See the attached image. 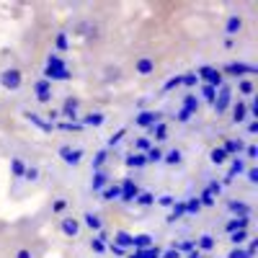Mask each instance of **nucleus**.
I'll return each instance as SVG.
<instances>
[{"mask_svg": "<svg viewBox=\"0 0 258 258\" xmlns=\"http://www.w3.org/2000/svg\"><path fill=\"white\" fill-rule=\"evenodd\" d=\"M197 75H199V80H204V85H212L214 91H220L222 85H225L222 73H220L217 68H212V64H204V68H199V70H197Z\"/></svg>", "mask_w": 258, "mask_h": 258, "instance_id": "20e7f679", "label": "nucleus"}, {"mask_svg": "<svg viewBox=\"0 0 258 258\" xmlns=\"http://www.w3.org/2000/svg\"><path fill=\"white\" fill-rule=\"evenodd\" d=\"M106 186H109V173H106V170H96L93 181H91V191L93 194H101Z\"/></svg>", "mask_w": 258, "mask_h": 258, "instance_id": "a211bd4d", "label": "nucleus"}, {"mask_svg": "<svg viewBox=\"0 0 258 258\" xmlns=\"http://www.w3.org/2000/svg\"><path fill=\"white\" fill-rule=\"evenodd\" d=\"M24 119H29V121L39 129V132H47V135L54 132V124H49L44 116H39V114H34V111H24Z\"/></svg>", "mask_w": 258, "mask_h": 258, "instance_id": "9b49d317", "label": "nucleus"}, {"mask_svg": "<svg viewBox=\"0 0 258 258\" xmlns=\"http://www.w3.org/2000/svg\"><path fill=\"white\" fill-rule=\"evenodd\" d=\"M145 158H147V163H163V150L158 147V145H153L145 153Z\"/></svg>", "mask_w": 258, "mask_h": 258, "instance_id": "e433bc0d", "label": "nucleus"}, {"mask_svg": "<svg viewBox=\"0 0 258 258\" xmlns=\"http://www.w3.org/2000/svg\"><path fill=\"white\" fill-rule=\"evenodd\" d=\"M150 129V135L155 137V142H163L165 137H168V126L163 124V121H158V124H153V126H147Z\"/></svg>", "mask_w": 258, "mask_h": 258, "instance_id": "c756f323", "label": "nucleus"}, {"mask_svg": "<svg viewBox=\"0 0 258 258\" xmlns=\"http://www.w3.org/2000/svg\"><path fill=\"white\" fill-rule=\"evenodd\" d=\"M250 255H255V250H258V240H248V248H245Z\"/></svg>", "mask_w": 258, "mask_h": 258, "instance_id": "0e129e2a", "label": "nucleus"}, {"mask_svg": "<svg viewBox=\"0 0 258 258\" xmlns=\"http://www.w3.org/2000/svg\"><path fill=\"white\" fill-rule=\"evenodd\" d=\"M173 248H176L181 255H183V253L188 255V253H194V250H197V243H194V240H181V243H173Z\"/></svg>", "mask_w": 258, "mask_h": 258, "instance_id": "ea45409f", "label": "nucleus"}, {"mask_svg": "<svg viewBox=\"0 0 258 258\" xmlns=\"http://www.w3.org/2000/svg\"><path fill=\"white\" fill-rule=\"evenodd\" d=\"M124 165H126V168H135V170H142V168L147 165V158H145L142 153H129V155L124 158Z\"/></svg>", "mask_w": 258, "mask_h": 258, "instance_id": "412c9836", "label": "nucleus"}, {"mask_svg": "<svg viewBox=\"0 0 258 258\" xmlns=\"http://www.w3.org/2000/svg\"><path fill=\"white\" fill-rule=\"evenodd\" d=\"M54 129H62V132H83L85 126L80 121H57Z\"/></svg>", "mask_w": 258, "mask_h": 258, "instance_id": "473e14b6", "label": "nucleus"}, {"mask_svg": "<svg viewBox=\"0 0 258 258\" xmlns=\"http://www.w3.org/2000/svg\"><path fill=\"white\" fill-rule=\"evenodd\" d=\"M34 93H36V101L39 103H49L52 101V83L44 80V78H39L34 83Z\"/></svg>", "mask_w": 258, "mask_h": 258, "instance_id": "1a4fd4ad", "label": "nucleus"}, {"mask_svg": "<svg viewBox=\"0 0 258 258\" xmlns=\"http://www.w3.org/2000/svg\"><path fill=\"white\" fill-rule=\"evenodd\" d=\"M240 29H243V18H240V16H227V21H225V31H227V36L232 39Z\"/></svg>", "mask_w": 258, "mask_h": 258, "instance_id": "5701e85b", "label": "nucleus"}, {"mask_svg": "<svg viewBox=\"0 0 258 258\" xmlns=\"http://www.w3.org/2000/svg\"><path fill=\"white\" fill-rule=\"evenodd\" d=\"M158 121H163V114L160 111H140L137 116H135V124L137 126H153V124H158Z\"/></svg>", "mask_w": 258, "mask_h": 258, "instance_id": "9d476101", "label": "nucleus"}, {"mask_svg": "<svg viewBox=\"0 0 258 258\" xmlns=\"http://www.w3.org/2000/svg\"><path fill=\"white\" fill-rule=\"evenodd\" d=\"M183 207H186V214H199V212H202V202H199V197L186 199V202H183Z\"/></svg>", "mask_w": 258, "mask_h": 258, "instance_id": "4c0bfd02", "label": "nucleus"}, {"mask_svg": "<svg viewBox=\"0 0 258 258\" xmlns=\"http://www.w3.org/2000/svg\"><path fill=\"white\" fill-rule=\"evenodd\" d=\"M227 258H253L245 248H232L230 253H227Z\"/></svg>", "mask_w": 258, "mask_h": 258, "instance_id": "5fc2aeb1", "label": "nucleus"}, {"mask_svg": "<svg viewBox=\"0 0 258 258\" xmlns=\"http://www.w3.org/2000/svg\"><path fill=\"white\" fill-rule=\"evenodd\" d=\"M73 73L68 68V62H64L59 54H49L47 57V64H44V80H70Z\"/></svg>", "mask_w": 258, "mask_h": 258, "instance_id": "f257e3e1", "label": "nucleus"}, {"mask_svg": "<svg viewBox=\"0 0 258 258\" xmlns=\"http://www.w3.org/2000/svg\"><path fill=\"white\" fill-rule=\"evenodd\" d=\"M220 147L225 150V153H227L230 158H238V155L243 153V150H245V142H243V140H232V137H227Z\"/></svg>", "mask_w": 258, "mask_h": 258, "instance_id": "4468645a", "label": "nucleus"}, {"mask_svg": "<svg viewBox=\"0 0 258 258\" xmlns=\"http://www.w3.org/2000/svg\"><path fill=\"white\" fill-rule=\"evenodd\" d=\"M155 202H158L160 207H165V209H170V207H173V204H176V199H173V197H170V194H163V197H158Z\"/></svg>", "mask_w": 258, "mask_h": 258, "instance_id": "3c124183", "label": "nucleus"}, {"mask_svg": "<svg viewBox=\"0 0 258 258\" xmlns=\"http://www.w3.org/2000/svg\"><path fill=\"white\" fill-rule=\"evenodd\" d=\"M248 135H258V121H255V119L248 121Z\"/></svg>", "mask_w": 258, "mask_h": 258, "instance_id": "e2e57ef3", "label": "nucleus"}, {"mask_svg": "<svg viewBox=\"0 0 258 258\" xmlns=\"http://www.w3.org/2000/svg\"><path fill=\"white\" fill-rule=\"evenodd\" d=\"M114 243L129 250V248H132V235H129L126 230H119V232H114Z\"/></svg>", "mask_w": 258, "mask_h": 258, "instance_id": "2f4dec72", "label": "nucleus"}, {"mask_svg": "<svg viewBox=\"0 0 258 258\" xmlns=\"http://www.w3.org/2000/svg\"><path fill=\"white\" fill-rule=\"evenodd\" d=\"M243 176L248 178V183H258V168H245Z\"/></svg>", "mask_w": 258, "mask_h": 258, "instance_id": "13d9d810", "label": "nucleus"}, {"mask_svg": "<svg viewBox=\"0 0 258 258\" xmlns=\"http://www.w3.org/2000/svg\"><path fill=\"white\" fill-rule=\"evenodd\" d=\"M80 124H83V126H93V129H98V126L106 124V114H103V111H88V114L80 119Z\"/></svg>", "mask_w": 258, "mask_h": 258, "instance_id": "2eb2a0df", "label": "nucleus"}, {"mask_svg": "<svg viewBox=\"0 0 258 258\" xmlns=\"http://www.w3.org/2000/svg\"><path fill=\"white\" fill-rule=\"evenodd\" d=\"M199 202H202V207H214V204H217V199H214V197H212V194H209L207 188L199 194Z\"/></svg>", "mask_w": 258, "mask_h": 258, "instance_id": "09e8293b", "label": "nucleus"}, {"mask_svg": "<svg viewBox=\"0 0 258 258\" xmlns=\"http://www.w3.org/2000/svg\"><path fill=\"white\" fill-rule=\"evenodd\" d=\"M160 248L158 245H153V248H147V250H142V258H160Z\"/></svg>", "mask_w": 258, "mask_h": 258, "instance_id": "bf43d9fd", "label": "nucleus"}, {"mask_svg": "<svg viewBox=\"0 0 258 258\" xmlns=\"http://www.w3.org/2000/svg\"><path fill=\"white\" fill-rule=\"evenodd\" d=\"M197 250L199 253H209V250H214V245H217V240H214V235H209V232H204V235H199L197 240Z\"/></svg>", "mask_w": 258, "mask_h": 258, "instance_id": "6ab92c4d", "label": "nucleus"}, {"mask_svg": "<svg viewBox=\"0 0 258 258\" xmlns=\"http://www.w3.org/2000/svg\"><path fill=\"white\" fill-rule=\"evenodd\" d=\"M230 106H232V88H230V85H222V88L217 91V98H214L212 109H214L217 116H222V114H227Z\"/></svg>", "mask_w": 258, "mask_h": 258, "instance_id": "39448f33", "label": "nucleus"}, {"mask_svg": "<svg viewBox=\"0 0 258 258\" xmlns=\"http://www.w3.org/2000/svg\"><path fill=\"white\" fill-rule=\"evenodd\" d=\"M0 85H3L6 91H18L21 85H24V73H21L18 68H6L3 73H0Z\"/></svg>", "mask_w": 258, "mask_h": 258, "instance_id": "7ed1b4c3", "label": "nucleus"}, {"mask_svg": "<svg viewBox=\"0 0 258 258\" xmlns=\"http://www.w3.org/2000/svg\"><path fill=\"white\" fill-rule=\"evenodd\" d=\"M150 147H153V140H150V137H137V140H135V150H132V153H142V155H145Z\"/></svg>", "mask_w": 258, "mask_h": 258, "instance_id": "f704fd0d", "label": "nucleus"}, {"mask_svg": "<svg viewBox=\"0 0 258 258\" xmlns=\"http://www.w3.org/2000/svg\"><path fill=\"white\" fill-rule=\"evenodd\" d=\"M80 225L91 227V230H96V232H98V230H103V220L98 217L96 212H85V214H83V222H80Z\"/></svg>", "mask_w": 258, "mask_h": 258, "instance_id": "4be33fe9", "label": "nucleus"}, {"mask_svg": "<svg viewBox=\"0 0 258 258\" xmlns=\"http://www.w3.org/2000/svg\"><path fill=\"white\" fill-rule=\"evenodd\" d=\"M68 207H70L68 199H54V202H52V214H62Z\"/></svg>", "mask_w": 258, "mask_h": 258, "instance_id": "de8ad7c7", "label": "nucleus"}, {"mask_svg": "<svg viewBox=\"0 0 258 258\" xmlns=\"http://www.w3.org/2000/svg\"><path fill=\"white\" fill-rule=\"evenodd\" d=\"M238 91H240L243 96H253V93H255V85H253V80L243 78V80H238Z\"/></svg>", "mask_w": 258, "mask_h": 258, "instance_id": "a19ab883", "label": "nucleus"}, {"mask_svg": "<svg viewBox=\"0 0 258 258\" xmlns=\"http://www.w3.org/2000/svg\"><path fill=\"white\" fill-rule=\"evenodd\" d=\"M78 109H80V98L68 96V98H64V103H62V109H59V116H64L68 121H80Z\"/></svg>", "mask_w": 258, "mask_h": 258, "instance_id": "0eeeda50", "label": "nucleus"}, {"mask_svg": "<svg viewBox=\"0 0 258 258\" xmlns=\"http://www.w3.org/2000/svg\"><path fill=\"white\" fill-rule=\"evenodd\" d=\"M24 181H39V168L36 165H26V173H24Z\"/></svg>", "mask_w": 258, "mask_h": 258, "instance_id": "8fccbe9b", "label": "nucleus"}, {"mask_svg": "<svg viewBox=\"0 0 258 258\" xmlns=\"http://www.w3.org/2000/svg\"><path fill=\"white\" fill-rule=\"evenodd\" d=\"M11 173H13L16 178H24V173H26V160H24V158H11Z\"/></svg>", "mask_w": 258, "mask_h": 258, "instance_id": "bb28decb", "label": "nucleus"}, {"mask_svg": "<svg viewBox=\"0 0 258 258\" xmlns=\"http://www.w3.org/2000/svg\"><path fill=\"white\" fill-rule=\"evenodd\" d=\"M80 227H83V225H80V220H75V217H64V220L59 222V230L68 235V238H78Z\"/></svg>", "mask_w": 258, "mask_h": 258, "instance_id": "f8f14e48", "label": "nucleus"}, {"mask_svg": "<svg viewBox=\"0 0 258 258\" xmlns=\"http://www.w3.org/2000/svg\"><path fill=\"white\" fill-rule=\"evenodd\" d=\"M106 248H109L114 255H119V258H124V255H126V248H121V245H116V243H109Z\"/></svg>", "mask_w": 258, "mask_h": 258, "instance_id": "052dcab7", "label": "nucleus"}, {"mask_svg": "<svg viewBox=\"0 0 258 258\" xmlns=\"http://www.w3.org/2000/svg\"><path fill=\"white\" fill-rule=\"evenodd\" d=\"M106 160H109V150H98V153L93 155V160H91V165H93V173L96 170H103V165H106Z\"/></svg>", "mask_w": 258, "mask_h": 258, "instance_id": "cd10ccee", "label": "nucleus"}, {"mask_svg": "<svg viewBox=\"0 0 258 258\" xmlns=\"http://www.w3.org/2000/svg\"><path fill=\"white\" fill-rule=\"evenodd\" d=\"M124 135H126V129H124V126H121V129H116V132H114L109 140H106V150H109V147H116V145L124 140Z\"/></svg>", "mask_w": 258, "mask_h": 258, "instance_id": "79ce46f5", "label": "nucleus"}, {"mask_svg": "<svg viewBox=\"0 0 258 258\" xmlns=\"http://www.w3.org/2000/svg\"><path fill=\"white\" fill-rule=\"evenodd\" d=\"M135 70H137L140 75H153V73H155V59H153V57H140V59L135 62Z\"/></svg>", "mask_w": 258, "mask_h": 258, "instance_id": "aec40b11", "label": "nucleus"}, {"mask_svg": "<svg viewBox=\"0 0 258 258\" xmlns=\"http://www.w3.org/2000/svg\"><path fill=\"white\" fill-rule=\"evenodd\" d=\"M199 106H202V98H197L194 93H186L183 101H181V109H186V111H191V114H197Z\"/></svg>", "mask_w": 258, "mask_h": 258, "instance_id": "b1692460", "label": "nucleus"}, {"mask_svg": "<svg viewBox=\"0 0 258 258\" xmlns=\"http://www.w3.org/2000/svg\"><path fill=\"white\" fill-rule=\"evenodd\" d=\"M54 47H57V52H64V49L70 47V39H68V34H64V31H59L54 36Z\"/></svg>", "mask_w": 258, "mask_h": 258, "instance_id": "37998d69", "label": "nucleus"}, {"mask_svg": "<svg viewBox=\"0 0 258 258\" xmlns=\"http://www.w3.org/2000/svg\"><path fill=\"white\" fill-rule=\"evenodd\" d=\"M230 111H232V121H235V124H243V121L250 119V116H248V103H245V101H238V103L232 101Z\"/></svg>", "mask_w": 258, "mask_h": 258, "instance_id": "ddd939ff", "label": "nucleus"}, {"mask_svg": "<svg viewBox=\"0 0 258 258\" xmlns=\"http://www.w3.org/2000/svg\"><path fill=\"white\" fill-rule=\"evenodd\" d=\"M121 197V186L119 183H109L103 191H101V199L103 202H111V199H119Z\"/></svg>", "mask_w": 258, "mask_h": 258, "instance_id": "a878e982", "label": "nucleus"}, {"mask_svg": "<svg viewBox=\"0 0 258 258\" xmlns=\"http://www.w3.org/2000/svg\"><path fill=\"white\" fill-rule=\"evenodd\" d=\"M119 186H121V197H119V202H121V204H132V202L137 199V194H140V186H137L132 178H121Z\"/></svg>", "mask_w": 258, "mask_h": 258, "instance_id": "423d86ee", "label": "nucleus"}, {"mask_svg": "<svg viewBox=\"0 0 258 258\" xmlns=\"http://www.w3.org/2000/svg\"><path fill=\"white\" fill-rule=\"evenodd\" d=\"M91 250H93L96 255H103V253L109 250V248H106V243H103V240H98V238H91Z\"/></svg>", "mask_w": 258, "mask_h": 258, "instance_id": "49530a36", "label": "nucleus"}, {"mask_svg": "<svg viewBox=\"0 0 258 258\" xmlns=\"http://www.w3.org/2000/svg\"><path fill=\"white\" fill-rule=\"evenodd\" d=\"M248 225H250V217H232L225 225V230L227 232H238V230H248Z\"/></svg>", "mask_w": 258, "mask_h": 258, "instance_id": "393cba45", "label": "nucleus"}, {"mask_svg": "<svg viewBox=\"0 0 258 258\" xmlns=\"http://www.w3.org/2000/svg\"><path fill=\"white\" fill-rule=\"evenodd\" d=\"M181 85H186V88H197V85H199V75H197V73L181 75Z\"/></svg>", "mask_w": 258, "mask_h": 258, "instance_id": "c03bdc74", "label": "nucleus"}, {"mask_svg": "<svg viewBox=\"0 0 258 258\" xmlns=\"http://www.w3.org/2000/svg\"><path fill=\"white\" fill-rule=\"evenodd\" d=\"M220 73H222V78L227 75V78H240V80H243V78H248V75H255L258 68H255V64L243 62V59H238V62H227Z\"/></svg>", "mask_w": 258, "mask_h": 258, "instance_id": "f03ea898", "label": "nucleus"}, {"mask_svg": "<svg viewBox=\"0 0 258 258\" xmlns=\"http://www.w3.org/2000/svg\"><path fill=\"white\" fill-rule=\"evenodd\" d=\"M181 85V75H176V78H170V80H165L163 83V91L168 93V91H173V88H178Z\"/></svg>", "mask_w": 258, "mask_h": 258, "instance_id": "603ef678", "label": "nucleus"}, {"mask_svg": "<svg viewBox=\"0 0 258 258\" xmlns=\"http://www.w3.org/2000/svg\"><path fill=\"white\" fill-rule=\"evenodd\" d=\"M135 204H140V207H150V204H155V194H150V191H140V194H137V199H135Z\"/></svg>", "mask_w": 258, "mask_h": 258, "instance_id": "58836bf2", "label": "nucleus"}, {"mask_svg": "<svg viewBox=\"0 0 258 258\" xmlns=\"http://www.w3.org/2000/svg\"><path fill=\"white\" fill-rule=\"evenodd\" d=\"M191 119H194V114H191V111H186V109H178V111H176V121L186 124V121H191Z\"/></svg>", "mask_w": 258, "mask_h": 258, "instance_id": "6e6d98bb", "label": "nucleus"}, {"mask_svg": "<svg viewBox=\"0 0 258 258\" xmlns=\"http://www.w3.org/2000/svg\"><path fill=\"white\" fill-rule=\"evenodd\" d=\"M202 98L207 103H214V98H217V91L212 88V85H202Z\"/></svg>", "mask_w": 258, "mask_h": 258, "instance_id": "a18cd8bd", "label": "nucleus"}, {"mask_svg": "<svg viewBox=\"0 0 258 258\" xmlns=\"http://www.w3.org/2000/svg\"><path fill=\"white\" fill-rule=\"evenodd\" d=\"M16 258H31V250H29V248H21V250L16 253Z\"/></svg>", "mask_w": 258, "mask_h": 258, "instance_id": "69168bd1", "label": "nucleus"}, {"mask_svg": "<svg viewBox=\"0 0 258 258\" xmlns=\"http://www.w3.org/2000/svg\"><path fill=\"white\" fill-rule=\"evenodd\" d=\"M207 191L212 194V197H214V199H217V197H220V194H222V183H220V181H209V186H207Z\"/></svg>", "mask_w": 258, "mask_h": 258, "instance_id": "864d4df0", "label": "nucleus"}, {"mask_svg": "<svg viewBox=\"0 0 258 258\" xmlns=\"http://www.w3.org/2000/svg\"><path fill=\"white\" fill-rule=\"evenodd\" d=\"M243 153H245V160H255V158H258V147H255V145H245Z\"/></svg>", "mask_w": 258, "mask_h": 258, "instance_id": "4d7b16f0", "label": "nucleus"}, {"mask_svg": "<svg viewBox=\"0 0 258 258\" xmlns=\"http://www.w3.org/2000/svg\"><path fill=\"white\" fill-rule=\"evenodd\" d=\"M59 158L68 163L70 168H75V165H80V160H83V150H80V147H70V145H62V147H59Z\"/></svg>", "mask_w": 258, "mask_h": 258, "instance_id": "6e6552de", "label": "nucleus"}, {"mask_svg": "<svg viewBox=\"0 0 258 258\" xmlns=\"http://www.w3.org/2000/svg\"><path fill=\"white\" fill-rule=\"evenodd\" d=\"M153 245H155L153 235H147V232L132 235V248H135V250H147V248H153Z\"/></svg>", "mask_w": 258, "mask_h": 258, "instance_id": "dca6fc26", "label": "nucleus"}, {"mask_svg": "<svg viewBox=\"0 0 258 258\" xmlns=\"http://www.w3.org/2000/svg\"><path fill=\"white\" fill-rule=\"evenodd\" d=\"M230 243H235V248H243V243H248V230L230 232Z\"/></svg>", "mask_w": 258, "mask_h": 258, "instance_id": "c9c22d12", "label": "nucleus"}, {"mask_svg": "<svg viewBox=\"0 0 258 258\" xmlns=\"http://www.w3.org/2000/svg\"><path fill=\"white\" fill-rule=\"evenodd\" d=\"M160 258H181V253H178L176 248H170V250H165V253H160Z\"/></svg>", "mask_w": 258, "mask_h": 258, "instance_id": "680f3d73", "label": "nucleus"}, {"mask_svg": "<svg viewBox=\"0 0 258 258\" xmlns=\"http://www.w3.org/2000/svg\"><path fill=\"white\" fill-rule=\"evenodd\" d=\"M209 160H212L214 165H222V163H227V160H230V155L225 153L222 147H212V153H209Z\"/></svg>", "mask_w": 258, "mask_h": 258, "instance_id": "7c9ffc66", "label": "nucleus"}, {"mask_svg": "<svg viewBox=\"0 0 258 258\" xmlns=\"http://www.w3.org/2000/svg\"><path fill=\"white\" fill-rule=\"evenodd\" d=\"M183 160V153H181V150L176 147V150H168V153H163V163L165 165H178Z\"/></svg>", "mask_w": 258, "mask_h": 258, "instance_id": "c85d7f7f", "label": "nucleus"}, {"mask_svg": "<svg viewBox=\"0 0 258 258\" xmlns=\"http://www.w3.org/2000/svg\"><path fill=\"white\" fill-rule=\"evenodd\" d=\"M227 209L232 212V217H250V207L245 202H240V199L227 202Z\"/></svg>", "mask_w": 258, "mask_h": 258, "instance_id": "f3484780", "label": "nucleus"}, {"mask_svg": "<svg viewBox=\"0 0 258 258\" xmlns=\"http://www.w3.org/2000/svg\"><path fill=\"white\" fill-rule=\"evenodd\" d=\"M188 258H204V255H202L199 250H194V253H188Z\"/></svg>", "mask_w": 258, "mask_h": 258, "instance_id": "338daca9", "label": "nucleus"}, {"mask_svg": "<svg viewBox=\"0 0 258 258\" xmlns=\"http://www.w3.org/2000/svg\"><path fill=\"white\" fill-rule=\"evenodd\" d=\"M186 214V207H183V202H176L173 207H170V214H168V222H178L181 217Z\"/></svg>", "mask_w": 258, "mask_h": 258, "instance_id": "72a5a7b5", "label": "nucleus"}]
</instances>
